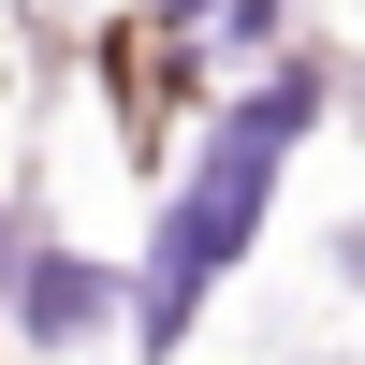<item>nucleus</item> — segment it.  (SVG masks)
Listing matches in <instances>:
<instances>
[{"mask_svg": "<svg viewBox=\"0 0 365 365\" xmlns=\"http://www.w3.org/2000/svg\"><path fill=\"white\" fill-rule=\"evenodd\" d=\"M263 161H278V146H263V117H249V132L220 146V175H205V190L175 205V249H161V292H146V322H175L205 278H220V249L249 234V205H263Z\"/></svg>", "mask_w": 365, "mask_h": 365, "instance_id": "nucleus-1", "label": "nucleus"}]
</instances>
